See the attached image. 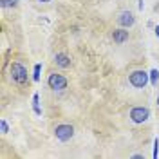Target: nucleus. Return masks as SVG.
Returning <instances> with one entry per match:
<instances>
[{"mask_svg": "<svg viewBox=\"0 0 159 159\" xmlns=\"http://www.w3.org/2000/svg\"><path fill=\"white\" fill-rule=\"evenodd\" d=\"M40 70H42V65H34V74H33L34 81H38L40 80Z\"/></svg>", "mask_w": 159, "mask_h": 159, "instance_id": "nucleus-12", "label": "nucleus"}, {"mask_svg": "<svg viewBox=\"0 0 159 159\" xmlns=\"http://www.w3.org/2000/svg\"><path fill=\"white\" fill-rule=\"evenodd\" d=\"M157 105H159V96H157Z\"/></svg>", "mask_w": 159, "mask_h": 159, "instance_id": "nucleus-17", "label": "nucleus"}, {"mask_svg": "<svg viewBox=\"0 0 159 159\" xmlns=\"http://www.w3.org/2000/svg\"><path fill=\"white\" fill-rule=\"evenodd\" d=\"M11 78H13V81H16V83H25L27 81V70H25V67L22 65V63H13L11 65Z\"/></svg>", "mask_w": 159, "mask_h": 159, "instance_id": "nucleus-1", "label": "nucleus"}, {"mask_svg": "<svg viewBox=\"0 0 159 159\" xmlns=\"http://www.w3.org/2000/svg\"><path fill=\"white\" fill-rule=\"evenodd\" d=\"M0 127H2V134H7V123H6L4 119L0 121Z\"/></svg>", "mask_w": 159, "mask_h": 159, "instance_id": "nucleus-13", "label": "nucleus"}, {"mask_svg": "<svg viewBox=\"0 0 159 159\" xmlns=\"http://www.w3.org/2000/svg\"><path fill=\"white\" fill-rule=\"evenodd\" d=\"M148 76L150 74H147L145 70H134V72L130 74L129 80L136 89H145V85L148 83Z\"/></svg>", "mask_w": 159, "mask_h": 159, "instance_id": "nucleus-2", "label": "nucleus"}, {"mask_svg": "<svg viewBox=\"0 0 159 159\" xmlns=\"http://www.w3.org/2000/svg\"><path fill=\"white\" fill-rule=\"evenodd\" d=\"M47 83H49V87L52 90H63V89H67V80L63 78L61 74H51L49 80H47Z\"/></svg>", "mask_w": 159, "mask_h": 159, "instance_id": "nucleus-3", "label": "nucleus"}, {"mask_svg": "<svg viewBox=\"0 0 159 159\" xmlns=\"http://www.w3.org/2000/svg\"><path fill=\"white\" fill-rule=\"evenodd\" d=\"M33 109H34L36 114H42V110H40V107H38V94L33 96Z\"/></svg>", "mask_w": 159, "mask_h": 159, "instance_id": "nucleus-10", "label": "nucleus"}, {"mask_svg": "<svg viewBox=\"0 0 159 159\" xmlns=\"http://www.w3.org/2000/svg\"><path fill=\"white\" fill-rule=\"evenodd\" d=\"M157 147H159V141L154 139V157H157Z\"/></svg>", "mask_w": 159, "mask_h": 159, "instance_id": "nucleus-14", "label": "nucleus"}, {"mask_svg": "<svg viewBox=\"0 0 159 159\" xmlns=\"http://www.w3.org/2000/svg\"><path fill=\"white\" fill-rule=\"evenodd\" d=\"M150 116V110L147 107H136V109L130 110V118L134 123H143V121H147Z\"/></svg>", "mask_w": 159, "mask_h": 159, "instance_id": "nucleus-4", "label": "nucleus"}, {"mask_svg": "<svg viewBox=\"0 0 159 159\" xmlns=\"http://www.w3.org/2000/svg\"><path fill=\"white\" fill-rule=\"evenodd\" d=\"M18 0H2V7H15Z\"/></svg>", "mask_w": 159, "mask_h": 159, "instance_id": "nucleus-11", "label": "nucleus"}, {"mask_svg": "<svg viewBox=\"0 0 159 159\" xmlns=\"http://www.w3.org/2000/svg\"><path fill=\"white\" fill-rule=\"evenodd\" d=\"M118 22L123 27H130V25H134V15H132L130 11H123V13L119 15Z\"/></svg>", "mask_w": 159, "mask_h": 159, "instance_id": "nucleus-6", "label": "nucleus"}, {"mask_svg": "<svg viewBox=\"0 0 159 159\" xmlns=\"http://www.w3.org/2000/svg\"><path fill=\"white\" fill-rule=\"evenodd\" d=\"M157 81H159V70L152 69L150 70V83H152V85H157Z\"/></svg>", "mask_w": 159, "mask_h": 159, "instance_id": "nucleus-9", "label": "nucleus"}, {"mask_svg": "<svg viewBox=\"0 0 159 159\" xmlns=\"http://www.w3.org/2000/svg\"><path fill=\"white\" fill-rule=\"evenodd\" d=\"M56 63H58L60 67H69L70 65V60H69V56L67 54H63V52H60V54H56Z\"/></svg>", "mask_w": 159, "mask_h": 159, "instance_id": "nucleus-8", "label": "nucleus"}, {"mask_svg": "<svg viewBox=\"0 0 159 159\" xmlns=\"http://www.w3.org/2000/svg\"><path fill=\"white\" fill-rule=\"evenodd\" d=\"M74 134V129L70 125H58L56 130H54V136L60 139V141H69Z\"/></svg>", "mask_w": 159, "mask_h": 159, "instance_id": "nucleus-5", "label": "nucleus"}, {"mask_svg": "<svg viewBox=\"0 0 159 159\" xmlns=\"http://www.w3.org/2000/svg\"><path fill=\"white\" fill-rule=\"evenodd\" d=\"M156 34H157V36H159V25H157V27H156Z\"/></svg>", "mask_w": 159, "mask_h": 159, "instance_id": "nucleus-15", "label": "nucleus"}, {"mask_svg": "<svg viewBox=\"0 0 159 159\" xmlns=\"http://www.w3.org/2000/svg\"><path fill=\"white\" fill-rule=\"evenodd\" d=\"M114 42L116 43H123L125 40L129 38V31H125V29H118V31H114Z\"/></svg>", "mask_w": 159, "mask_h": 159, "instance_id": "nucleus-7", "label": "nucleus"}, {"mask_svg": "<svg viewBox=\"0 0 159 159\" xmlns=\"http://www.w3.org/2000/svg\"><path fill=\"white\" fill-rule=\"evenodd\" d=\"M38 2H51V0H38Z\"/></svg>", "mask_w": 159, "mask_h": 159, "instance_id": "nucleus-16", "label": "nucleus"}]
</instances>
